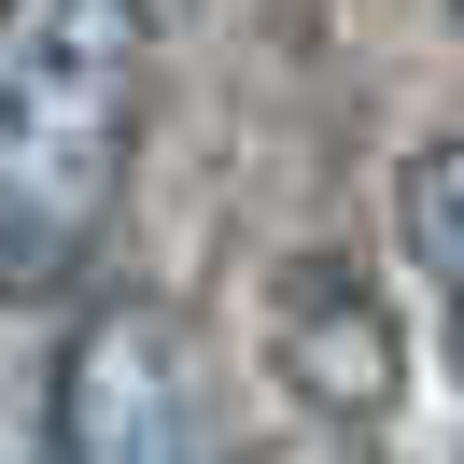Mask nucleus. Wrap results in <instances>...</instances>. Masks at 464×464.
Segmentation results:
<instances>
[{
  "label": "nucleus",
  "mask_w": 464,
  "mask_h": 464,
  "mask_svg": "<svg viewBox=\"0 0 464 464\" xmlns=\"http://www.w3.org/2000/svg\"><path fill=\"white\" fill-rule=\"evenodd\" d=\"M155 113L141 0H0V310H57L113 254Z\"/></svg>",
  "instance_id": "f257e3e1"
},
{
  "label": "nucleus",
  "mask_w": 464,
  "mask_h": 464,
  "mask_svg": "<svg viewBox=\"0 0 464 464\" xmlns=\"http://www.w3.org/2000/svg\"><path fill=\"white\" fill-rule=\"evenodd\" d=\"M43 450L57 464H211L198 338L169 295H141V282L85 295V324L57 338V380H43Z\"/></svg>",
  "instance_id": "f03ea898"
},
{
  "label": "nucleus",
  "mask_w": 464,
  "mask_h": 464,
  "mask_svg": "<svg viewBox=\"0 0 464 464\" xmlns=\"http://www.w3.org/2000/svg\"><path fill=\"white\" fill-rule=\"evenodd\" d=\"M282 380L324 436H366L394 408V310L366 295L352 254H295L282 267Z\"/></svg>",
  "instance_id": "7ed1b4c3"
},
{
  "label": "nucleus",
  "mask_w": 464,
  "mask_h": 464,
  "mask_svg": "<svg viewBox=\"0 0 464 464\" xmlns=\"http://www.w3.org/2000/svg\"><path fill=\"white\" fill-rule=\"evenodd\" d=\"M394 211H408V254H422V295H436V338H450V394H464V141L408 155Z\"/></svg>",
  "instance_id": "20e7f679"
},
{
  "label": "nucleus",
  "mask_w": 464,
  "mask_h": 464,
  "mask_svg": "<svg viewBox=\"0 0 464 464\" xmlns=\"http://www.w3.org/2000/svg\"><path fill=\"white\" fill-rule=\"evenodd\" d=\"M254 464H380V450H366V436H324V422H310V436H282V450H254Z\"/></svg>",
  "instance_id": "39448f33"
},
{
  "label": "nucleus",
  "mask_w": 464,
  "mask_h": 464,
  "mask_svg": "<svg viewBox=\"0 0 464 464\" xmlns=\"http://www.w3.org/2000/svg\"><path fill=\"white\" fill-rule=\"evenodd\" d=\"M450 14H464V0H450Z\"/></svg>",
  "instance_id": "423d86ee"
}]
</instances>
